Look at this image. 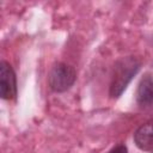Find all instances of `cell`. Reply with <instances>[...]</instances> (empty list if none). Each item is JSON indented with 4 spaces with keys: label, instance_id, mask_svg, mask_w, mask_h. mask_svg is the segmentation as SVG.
<instances>
[{
    "label": "cell",
    "instance_id": "6da1fadb",
    "mask_svg": "<svg viewBox=\"0 0 153 153\" xmlns=\"http://www.w3.org/2000/svg\"><path fill=\"white\" fill-rule=\"evenodd\" d=\"M141 63L134 56L121 57L114 68L109 94L111 98H118L127 88L130 80L136 75Z\"/></svg>",
    "mask_w": 153,
    "mask_h": 153
},
{
    "label": "cell",
    "instance_id": "3957f363",
    "mask_svg": "<svg viewBox=\"0 0 153 153\" xmlns=\"http://www.w3.org/2000/svg\"><path fill=\"white\" fill-rule=\"evenodd\" d=\"M0 96L5 100L14 99L17 96V78L12 66L6 62H0Z\"/></svg>",
    "mask_w": 153,
    "mask_h": 153
},
{
    "label": "cell",
    "instance_id": "8992f818",
    "mask_svg": "<svg viewBox=\"0 0 153 153\" xmlns=\"http://www.w3.org/2000/svg\"><path fill=\"white\" fill-rule=\"evenodd\" d=\"M108 153H128V149H127L126 145L120 143V145L115 146L114 148H111V149H110Z\"/></svg>",
    "mask_w": 153,
    "mask_h": 153
},
{
    "label": "cell",
    "instance_id": "277c9868",
    "mask_svg": "<svg viewBox=\"0 0 153 153\" xmlns=\"http://www.w3.org/2000/svg\"><path fill=\"white\" fill-rule=\"evenodd\" d=\"M136 147L143 152L153 153V121L141 124L134 133Z\"/></svg>",
    "mask_w": 153,
    "mask_h": 153
},
{
    "label": "cell",
    "instance_id": "5b68a950",
    "mask_svg": "<svg viewBox=\"0 0 153 153\" xmlns=\"http://www.w3.org/2000/svg\"><path fill=\"white\" fill-rule=\"evenodd\" d=\"M136 102L141 106L153 105V74L146 73L139 81L136 88Z\"/></svg>",
    "mask_w": 153,
    "mask_h": 153
},
{
    "label": "cell",
    "instance_id": "7a4b0ae2",
    "mask_svg": "<svg viewBox=\"0 0 153 153\" xmlns=\"http://www.w3.org/2000/svg\"><path fill=\"white\" fill-rule=\"evenodd\" d=\"M75 80H76L75 69L72 66L63 62L56 63L51 68L48 78L49 87L51 88V91L56 93H62L68 91L74 85Z\"/></svg>",
    "mask_w": 153,
    "mask_h": 153
}]
</instances>
